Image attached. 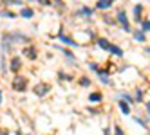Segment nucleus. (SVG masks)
<instances>
[{
	"label": "nucleus",
	"instance_id": "1",
	"mask_svg": "<svg viewBox=\"0 0 150 135\" xmlns=\"http://www.w3.org/2000/svg\"><path fill=\"white\" fill-rule=\"evenodd\" d=\"M117 20H120V24H121V27H123L125 31H130V25H128V20H127L125 11H120V13H117Z\"/></svg>",
	"mask_w": 150,
	"mask_h": 135
},
{
	"label": "nucleus",
	"instance_id": "2",
	"mask_svg": "<svg viewBox=\"0 0 150 135\" xmlns=\"http://www.w3.org/2000/svg\"><path fill=\"white\" fill-rule=\"evenodd\" d=\"M141 13H143V6L141 4H136V7H134V18H136V22H143V20H141Z\"/></svg>",
	"mask_w": 150,
	"mask_h": 135
},
{
	"label": "nucleus",
	"instance_id": "3",
	"mask_svg": "<svg viewBox=\"0 0 150 135\" xmlns=\"http://www.w3.org/2000/svg\"><path fill=\"white\" fill-rule=\"evenodd\" d=\"M98 45H100L103 50H109V52H110V49H112V43H110V41H107L105 38H100V40H98Z\"/></svg>",
	"mask_w": 150,
	"mask_h": 135
},
{
	"label": "nucleus",
	"instance_id": "4",
	"mask_svg": "<svg viewBox=\"0 0 150 135\" xmlns=\"http://www.w3.org/2000/svg\"><path fill=\"white\" fill-rule=\"evenodd\" d=\"M20 16H24V18H33V16H35V11H33V9H29V7H24L22 11H20Z\"/></svg>",
	"mask_w": 150,
	"mask_h": 135
},
{
	"label": "nucleus",
	"instance_id": "5",
	"mask_svg": "<svg viewBox=\"0 0 150 135\" xmlns=\"http://www.w3.org/2000/svg\"><path fill=\"white\" fill-rule=\"evenodd\" d=\"M60 41H63V43H67V45L76 47V41H74L72 38H69V36H63V34H60Z\"/></svg>",
	"mask_w": 150,
	"mask_h": 135
},
{
	"label": "nucleus",
	"instance_id": "6",
	"mask_svg": "<svg viewBox=\"0 0 150 135\" xmlns=\"http://www.w3.org/2000/svg\"><path fill=\"white\" fill-rule=\"evenodd\" d=\"M35 92H36L38 96H44L45 92H49V87H47V85H38V87L35 88Z\"/></svg>",
	"mask_w": 150,
	"mask_h": 135
},
{
	"label": "nucleus",
	"instance_id": "7",
	"mask_svg": "<svg viewBox=\"0 0 150 135\" xmlns=\"http://www.w3.org/2000/svg\"><path fill=\"white\" fill-rule=\"evenodd\" d=\"M24 54H25L27 58H31V59H35V58H36V50H35L33 47H27V49L24 50Z\"/></svg>",
	"mask_w": 150,
	"mask_h": 135
},
{
	"label": "nucleus",
	"instance_id": "8",
	"mask_svg": "<svg viewBox=\"0 0 150 135\" xmlns=\"http://www.w3.org/2000/svg\"><path fill=\"white\" fill-rule=\"evenodd\" d=\"M20 65H22V63H20V58H13V61H11V70H18L20 69Z\"/></svg>",
	"mask_w": 150,
	"mask_h": 135
},
{
	"label": "nucleus",
	"instance_id": "9",
	"mask_svg": "<svg viewBox=\"0 0 150 135\" xmlns=\"http://www.w3.org/2000/svg\"><path fill=\"white\" fill-rule=\"evenodd\" d=\"M110 4H112L110 0H100V2H98V7H100V9H109Z\"/></svg>",
	"mask_w": 150,
	"mask_h": 135
},
{
	"label": "nucleus",
	"instance_id": "10",
	"mask_svg": "<svg viewBox=\"0 0 150 135\" xmlns=\"http://www.w3.org/2000/svg\"><path fill=\"white\" fill-rule=\"evenodd\" d=\"M134 38L137 40V41H145L146 38H145V33L143 31H137V33H134Z\"/></svg>",
	"mask_w": 150,
	"mask_h": 135
},
{
	"label": "nucleus",
	"instance_id": "11",
	"mask_svg": "<svg viewBox=\"0 0 150 135\" xmlns=\"http://www.w3.org/2000/svg\"><path fill=\"white\" fill-rule=\"evenodd\" d=\"M120 108H121V112H123V113H130V108H128V103H125V101H121V103H120Z\"/></svg>",
	"mask_w": 150,
	"mask_h": 135
},
{
	"label": "nucleus",
	"instance_id": "12",
	"mask_svg": "<svg viewBox=\"0 0 150 135\" xmlns=\"http://www.w3.org/2000/svg\"><path fill=\"white\" fill-rule=\"evenodd\" d=\"M78 15H83V16H91L92 15V9H89V7H83V9H80V13Z\"/></svg>",
	"mask_w": 150,
	"mask_h": 135
},
{
	"label": "nucleus",
	"instance_id": "13",
	"mask_svg": "<svg viewBox=\"0 0 150 135\" xmlns=\"http://www.w3.org/2000/svg\"><path fill=\"white\" fill-rule=\"evenodd\" d=\"M15 88L24 90V88H25V81H24V79H22V81H16V83H15Z\"/></svg>",
	"mask_w": 150,
	"mask_h": 135
},
{
	"label": "nucleus",
	"instance_id": "14",
	"mask_svg": "<svg viewBox=\"0 0 150 135\" xmlns=\"http://www.w3.org/2000/svg\"><path fill=\"white\" fill-rule=\"evenodd\" d=\"M89 99H91V101H94V103H98V101H101V94H91V96H89Z\"/></svg>",
	"mask_w": 150,
	"mask_h": 135
},
{
	"label": "nucleus",
	"instance_id": "15",
	"mask_svg": "<svg viewBox=\"0 0 150 135\" xmlns=\"http://www.w3.org/2000/svg\"><path fill=\"white\" fill-rule=\"evenodd\" d=\"M100 79L103 83H109V74H105V72H100Z\"/></svg>",
	"mask_w": 150,
	"mask_h": 135
},
{
	"label": "nucleus",
	"instance_id": "16",
	"mask_svg": "<svg viewBox=\"0 0 150 135\" xmlns=\"http://www.w3.org/2000/svg\"><path fill=\"white\" fill-rule=\"evenodd\" d=\"M143 99V92L141 90H137V94H136V101H141Z\"/></svg>",
	"mask_w": 150,
	"mask_h": 135
},
{
	"label": "nucleus",
	"instance_id": "17",
	"mask_svg": "<svg viewBox=\"0 0 150 135\" xmlns=\"http://www.w3.org/2000/svg\"><path fill=\"white\" fill-rule=\"evenodd\" d=\"M143 31H150V22H143Z\"/></svg>",
	"mask_w": 150,
	"mask_h": 135
},
{
	"label": "nucleus",
	"instance_id": "18",
	"mask_svg": "<svg viewBox=\"0 0 150 135\" xmlns=\"http://www.w3.org/2000/svg\"><path fill=\"white\" fill-rule=\"evenodd\" d=\"M116 135H123V130L120 126H116Z\"/></svg>",
	"mask_w": 150,
	"mask_h": 135
},
{
	"label": "nucleus",
	"instance_id": "19",
	"mask_svg": "<svg viewBox=\"0 0 150 135\" xmlns=\"http://www.w3.org/2000/svg\"><path fill=\"white\" fill-rule=\"evenodd\" d=\"M89 83H91L89 79H81V85H83V87H89Z\"/></svg>",
	"mask_w": 150,
	"mask_h": 135
},
{
	"label": "nucleus",
	"instance_id": "20",
	"mask_svg": "<svg viewBox=\"0 0 150 135\" xmlns=\"http://www.w3.org/2000/svg\"><path fill=\"white\" fill-rule=\"evenodd\" d=\"M123 99H125V101H132V97L128 96V94H123Z\"/></svg>",
	"mask_w": 150,
	"mask_h": 135
},
{
	"label": "nucleus",
	"instance_id": "21",
	"mask_svg": "<svg viewBox=\"0 0 150 135\" xmlns=\"http://www.w3.org/2000/svg\"><path fill=\"white\" fill-rule=\"evenodd\" d=\"M146 112H148V115H150V103H146Z\"/></svg>",
	"mask_w": 150,
	"mask_h": 135
},
{
	"label": "nucleus",
	"instance_id": "22",
	"mask_svg": "<svg viewBox=\"0 0 150 135\" xmlns=\"http://www.w3.org/2000/svg\"><path fill=\"white\" fill-rule=\"evenodd\" d=\"M2 135H9V132H7V130H6V132H2Z\"/></svg>",
	"mask_w": 150,
	"mask_h": 135
},
{
	"label": "nucleus",
	"instance_id": "23",
	"mask_svg": "<svg viewBox=\"0 0 150 135\" xmlns=\"http://www.w3.org/2000/svg\"><path fill=\"white\" fill-rule=\"evenodd\" d=\"M146 54H150V47H148V49H146Z\"/></svg>",
	"mask_w": 150,
	"mask_h": 135
},
{
	"label": "nucleus",
	"instance_id": "24",
	"mask_svg": "<svg viewBox=\"0 0 150 135\" xmlns=\"http://www.w3.org/2000/svg\"><path fill=\"white\" fill-rule=\"evenodd\" d=\"M0 103H2V92H0Z\"/></svg>",
	"mask_w": 150,
	"mask_h": 135
},
{
	"label": "nucleus",
	"instance_id": "25",
	"mask_svg": "<svg viewBox=\"0 0 150 135\" xmlns=\"http://www.w3.org/2000/svg\"><path fill=\"white\" fill-rule=\"evenodd\" d=\"M29 2H33V0H29Z\"/></svg>",
	"mask_w": 150,
	"mask_h": 135
},
{
	"label": "nucleus",
	"instance_id": "26",
	"mask_svg": "<svg viewBox=\"0 0 150 135\" xmlns=\"http://www.w3.org/2000/svg\"><path fill=\"white\" fill-rule=\"evenodd\" d=\"M110 2H112V0H110Z\"/></svg>",
	"mask_w": 150,
	"mask_h": 135
}]
</instances>
